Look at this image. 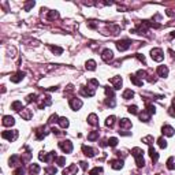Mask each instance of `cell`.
Listing matches in <instances>:
<instances>
[{
    "label": "cell",
    "instance_id": "cell-1",
    "mask_svg": "<svg viewBox=\"0 0 175 175\" xmlns=\"http://www.w3.org/2000/svg\"><path fill=\"white\" fill-rule=\"evenodd\" d=\"M142 153H144V151L141 148H134V149L131 151V155L135 157V163H137L138 167H144V166H145V160H144V157H142Z\"/></svg>",
    "mask_w": 175,
    "mask_h": 175
},
{
    "label": "cell",
    "instance_id": "cell-2",
    "mask_svg": "<svg viewBox=\"0 0 175 175\" xmlns=\"http://www.w3.org/2000/svg\"><path fill=\"white\" fill-rule=\"evenodd\" d=\"M151 56L152 59L155 60V62H161V60L164 59V53L163 51L160 49V48H153L151 51Z\"/></svg>",
    "mask_w": 175,
    "mask_h": 175
},
{
    "label": "cell",
    "instance_id": "cell-3",
    "mask_svg": "<svg viewBox=\"0 0 175 175\" xmlns=\"http://www.w3.org/2000/svg\"><path fill=\"white\" fill-rule=\"evenodd\" d=\"M1 137L8 139V141L11 142V141H15V139L18 138V131L16 130H6L1 133Z\"/></svg>",
    "mask_w": 175,
    "mask_h": 175
},
{
    "label": "cell",
    "instance_id": "cell-4",
    "mask_svg": "<svg viewBox=\"0 0 175 175\" xmlns=\"http://www.w3.org/2000/svg\"><path fill=\"white\" fill-rule=\"evenodd\" d=\"M130 47H131V41L127 40V38H124V40H119L118 43H116V48H118L120 52L127 51Z\"/></svg>",
    "mask_w": 175,
    "mask_h": 175
},
{
    "label": "cell",
    "instance_id": "cell-5",
    "mask_svg": "<svg viewBox=\"0 0 175 175\" xmlns=\"http://www.w3.org/2000/svg\"><path fill=\"white\" fill-rule=\"evenodd\" d=\"M59 148L63 152H66V153L73 152V144H71V141H68V139H66V141H60V142H59Z\"/></svg>",
    "mask_w": 175,
    "mask_h": 175
},
{
    "label": "cell",
    "instance_id": "cell-6",
    "mask_svg": "<svg viewBox=\"0 0 175 175\" xmlns=\"http://www.w3.org/2000/svg\"><path fill=\"white\" fill-rule=\"evenodd\" d=\"M101 59H103L105 63L112 62V59H114V53H112V51L110 49V48H107V49H104V51L101 52Z\"/></svg>",
    "mask_w": 175,
    "mask_h": 175
},
{
    "label": "cell",
    "instance_id": "cell-7",
    "mask_svg": "<svg viewBox=\"0 0 175 175\" xmlns=\"http://www.w3.org/2000/svg\"><path fill=\"white\" fill-rule=\"evenodd\" d=\"M23 77H25L23 71H18V73H15V74H11V75H10V81L18 84V82H21V81L23 80Z\"/></svg>",
    "mask_w": 175,
    "mask_h": 175
},
{
    "label": "cell",
    "instance_id": "cell-8",
    "mask_svg": "<svg viewBox=\"0 0 175 175\" xmlns=\"http://www.w3.org/2000/svg\"><path fill=\"white\" fill-rule=\"evenodd\" d=\"M47 134H48V131H47V127H45V126H40L38 129H36V138L38 139V141L43 139Z\"/></svg>",
    "mask_w": 175,
    "mask_h": 175
},
{
    "label": "cell",
    "instance_id": "cell-9",
    "mask_svg": "<svg viewBox=\"0 0 175 175\" xmlns=\"http://www.w3.org/2000/svg\"><path fill=\"white\" fill-rule=\"evenodd\" d=\"M110 84H112L114 89H120V88H122V78H120L119 75L114 77V78L110 80Z\"/></svg>",
    "mask_w": 175,
    "mask_h": 175
},
{
    "label": "cell",
    "instance_id": "cell-10",
    "mask_svg": "<svg viewBox=\"0 0 175 175\" xmlns=\"http://www.w3.org/2000/svg\"><path fill=\"white\" fill-rule=\"evenodd\" d=\"M77 172H78V167H77L75 164H71L67 168H64L63 175H77Z\"/></svg>",
    "mask_w": 175,
    "mask_h": 175
},
{
    "label": "cell",
    "instance_id": "cell-11",
    "mask_svg": "<svg viewBox=\"0 0 175 175\" xmlns=\"http://www.w3.org/2000/svg\"><path fill=\"white\" fill-rule=\"evenodd\" d=\"M70 107L73 110H80L82 107V101L80 99H77V97H73V99H70Z\"/></svg>",
    "mask_w": 175,
    "mask_h": 175
},
{
    "label": "cell",
    "instance_id": "cell-12",
    "mask_svg": "<svg viewBox=\"0 0 175 175\" xmlns=\"http://www.w3.org/2000/svg\"><path fill=\"white\" fill-rule=\"evenodd\" d=\"M82 152H84V155L88 156V157H95V155H96L95 149H92L90 147H86V145H82Z\"/></svg>",
    "mask_w": 175,
    "mask_h": 175
},
{
    "label": "cell",
    "instance_id": "cell-13",
    "mask_svg": "<svg viewBox=\"0 0 175 175\" xmlns=\"http://www.w3.org/2000/svg\"><path fill=\"white\" fill-rule=\"evenodd\" d=\"M19 115L22 116L25 120H30V119H32V116H33V114H32V110H29V108H23V110L19 112Z\"/></svg>",
    "mask_w": 175,
    "mask_h": 175
},
{
    "label": "cell",
    "instance_id": "cell-14",
    "mask_svg": "<svg viewBox=\"0 0 175 175\" xmlns=\"http://www.w3.org/2000/svg\"><path fill=\"white\" fill-rule=\"evenodd\" d=\"M88 122H89V124L95 126V127H97V126H99V118H97V115H96V114H90V115L88 116Z\"/></svg>",
    "mask_w": 175,
    "mask_h": 175
},
{
    "label": "cell",
    "instance_id": "cell-15",
    "mask_svg": "<svg viewBox=\"0 0 175 175\" xmlns=\"http://www.w3.org/2000/svg\"><path fill=\"white\" fill-rule=\"evenodd\" d=\"M161 133H163L164 135H168V137H172L174 135V127H171V126H168V124H164L163 126V129H161Z\"/></svg>",
    "mask_w": 175,
    "mask_h": 175
},
{
    "label": "cell",
    "instance_id": "cell-16",
    "mask_svg": "<svg viewBox=\"0 0 175 175\" xmlns=\"http://www.w3.org/2000/svg\"><path fill=\"white\" fill-rule=\"evenodd\" d=\"M110 164H111V167L114 168V170H120V168L123 167V160H120V159L112 160Z\"/></svg>",
    "mask_w": 175,
    "mask_h": 175
},
{
    "label": "cell",
    "instance_id": "cell-17",
    "mask_svg": "<svg viewBox=\"0 0 175 175\" xmlns=\"http://www.w3.org/2000/svg\"><path fill=\"white\" fill-rule=\"evenodd\" d=\"M3 126H12V124L15 123V120H14V118L12 116H3Z\"/></svg>",
    "mask_w": 175,
    "mask_h": 175
},
{
    "label": "cell",
    "instance_id": "cell-18",
    "mask_svg": "<svg viewBox=\"0 0 175 175\" xmlns=\"http://www.w3.org/2000/svg\"><path fill=\"white\" fill-rule=\"evenodd\" d=\"M157 74H159V77H167L168 75V68L167 66H160L159 68H157Z\"/></svg>",
    "mask_w": 175,
    "mask_h": 175
},
{
    "label": "cell",
    "instance_id": "cell-19",
    "mask_svg": "<svg viewBox=\"0 0 175 175\" xmlns=\"http://www.w3.org/2000/svg\"><path fill=\"white\" fill-rule=\"evenodd\" d=\"M149 156H151V159L153 160V163H156L157 159H159V153L153 149V147H149Z\"/></svg>",
    "mask_w": 175,
    "mask_h": 175
},
{
    "label": "cell",
    "instance_id": "cell-20",
    "mask_svg": "<svg viewBox=\"0 0 175 175\" xmlns=\"http://www.w3.org/2000/svg\"><path fill=\"white\" fill-rule=\"evenodd\" d=\"M38 172H40V166L38 164H32L29 167V174L30 175H37Z\"/></svg>",
    "mask_w": 175,
    "mask_h": 175
},
{
    "label": "cell",
    "instance_id": "cell-21",
    "mask_svg": "<svg viewBox=\"0 0 175 175\" xmlns=\"http://www.w3.org/2000/svg\"><path fill=\"white\" fill-rule=\"evenodd\" d=\"M130 81L134 85H137V86H142V85H144V81L142 80H138V77H137V75H131L130 77Z\"/></svg>",
    "mask_w": 175,
    "mask_h": 175
},
{
    "label": "cell",
    "instance_id": "cell-22",
    "mask_svg": "<svg viewBox=\"0 0 175 175\" xmlns=\"http://www.w3.org/2000/svg\"><path fill=\"white\" fill-rule=\"evenodd\" d=\"M133 96H134V92L131 90V89H126V90L123 92L122 97H123L124 100H129V99H133Z\"/></svg>",
    "mask_w": 175,
    "mask_h": 175
},
{
    "label": "cell",
    "instance_id": "cell-23",
    "mask_svg": "<svg viewBox=\"0 0 175 175\" xmlns=\"http://www.w3.org/2000/svg\"><path fill=\"white\" fill-rule=\"evenodd\" d=\"M167 168L168 170H175V157L174 156H171V157L167 160Z\"/></svg>",
    "mask_w": 175,
    "mask_h": 175
},
{
    "label": "cell",
    "instance_id": "cell-24",
    "mask_svg": "<svg viewBox=\"0 0 175 175\" xmlns=\"http://www.w3.org/2000/svg\"><path fill=\"white\" fill-rule=\"evenodd\" d=\"M59 126L62 129H66V127H68V119L67 118H59Z\"/></svg>",
    "mask_w": 175,
    "mask_h": 175
},
{
    "label": "cell",
    "instance_id": "cell-25",
    "mask_svg": "<svg viewBox=\"0 0 175 175\" xmlns=\"http://www.w3.org/2000/svg\"><path fill=\"white\" fill-rule=\"evenodd\" d=\"M49 49H51L55 55H62V53H63V48H60V47H53V45H49Z\"/></svg>",
    "mask_w": 175,
    "mask_h": 175
},
{
    "label": "cell",
    "instance_id": "cell-26",
    "mask_svg": "<svg viewBox=\"0 0 175 175\" xmlns=\"http://www.w3.org/2000/svg\"><path fill=\"white\" fill-rule=\"evenodd\" d=\"M11 110H14V111H21V110H22V101H14V103L11 104Z\"/></svg>",
    "mask_w": 175,
    "mask_h": 175
},
{
    "label": "cell",
    "instance_id": "cell-27",
    "mask_svg": "<svg viewBox=\"0 0 175 175\" xmlns=\"http://www.w3.org/2000/svg\"><path fill=\"white\" fill-rule=\"evenodd\" d=\"M115 120H116L115 116H108L107 120H105V124H107L108 127H112V126L115 124Z\"/></svg>",
    "mask_w": 175,
    "mask_h": 175
},
{
    "label": "cell",
    "instance_id": "cell-28",
    "mask_svg": "<svg viewBox=\"0 0 175 175\" xmlns=\"http://www.w3.org/2000/svg\"><path fill=\"white\" fill-rule=\"evenodd\" d=\"M58 16H59V12H58V11H51L49 14H48L47 19L48 21H53V19H56Z\"/></svg>",
    "mask_w": 175,
    "mask_h": 175
},
{
    "label": "cell",
    "instance_id": "cell-29",
    "mask_svg": "<svg viewBox=\"0 0 175 175\" xmlns=\"http://www.w3.org/2000/svg\"><path fill=\"white\" fill-rule=\"evenodd\" d=\"M86 68L88 70H90V71L96 70V62L95 60H89V62H86Z\"/></svg>",
    "mask_w": 175,
    "mask_h": 175
},
{
    "label": "cell",
    "instance_id": "cell-30",
    "mask_svg": "<svg viewBox=\"0 0 175 175\" xmlns=\"http://www.w3.org/2000/svg\"><path fill=\"white\" fill-rule=\"evenodd\" d=\"M99 138V131H92L90 134L88 135V139L89 141H95V139Z\"/></svg>",
    "mask_w": 175,
    "mask_h": 175
},
{
    "label": "cell",
    "instance_id": "cell-31",
    "mask_svg": "<svg viewBox=\"0 0 175 175\" xmlns=\"http://www.w3.org/2000/svg\"><path fill=\"white\" fill-rule=\"evenodd\" d=\"M142 141L145 144H148L149 147H152V144H153V141H155V138L152 137V135H148V137H145V138H142Z\"/></svg>",
    "mask_w": 175,
    "mask_h": 175
},
{
    "label": "cell",
    "instance_id": "cell-32",
    "mask_svg": "<svg viewBox=\"0 0 175 175\" xmlns=\"http://www.w3.org/2000/svg\"><path fill=\"white\" fill-rule=\"evenodd\" d=\"M157 144H159V147L160 148H167V141H166V139H164V137H160L159 139H157Z\"/></svg>",
    "mask_w": 175,
    "mask_h": 175
},
{
    "label": "cell",
    "instance_id": "cell-33",
    "mask_svg": "<svg viewBox=\"0 0 175 175\" xmlns=\"http://www.w3.org/2000/svg\"><path fill=\"white\" fill-rule=\"evenodd\" d=\"M103 172V168L101 167H96V168H93L90 172H89V175H100Z\"/></svg>",
    "mask_w": 175,
    "mask_h": 175
},
{
    "label": "cell",
    "instance_id": "cell-34",
    "mask_svg": "<svg viewBox=\"0 0 175 175\" xmlns=\"http://www.w3.org/2000/svg\"><path fill=\"white\" fill-rule=\"evenodd\" d=\"M108 145H110V147H116V145H118V138H115V137L108 138Z\"/></svg>",
    "mask_w": 175,
    "mask_h": 175
},
{
    "label": "cell",
    "instance_id": "cell-35",
    "mask_svg": "<svg viewBox=\"0 0 175 175\" xmlns=\"http://www.w3.org/2000/svg\"><path fill=\"white\" fill-rule=\"evenodd\" d=\"M129 112L133 114V115H137V114H138V107H137V105H130V107H129Z\"/></svg>",
    "mask_w": 175,
    "mask_h": 175
},
{
    "label": "cell",
    "instance_id": "cell-36",
    "mask_svg": "<svg viewBox=\"0 0 175 175\" xmlns=\"http://www.w3.org/2000/svg\"><path fill=\"white\" fill-rule=\"evenodd\" d=\"M45 172H47L48 175H55L56 174V168L55 167H47L45 168Z\"/></svg>",
    "mask_w": 175,
    "mask_h": 175
},
{
    "label": "cell",
    "instance_id": "cell-37",
    "mask_svg": "<svg viewBox=\"0 0 175 175\" xmlns=\"http://www.w3.org/2000/svg\"><path fill=\"white\" fill-rule=\"evenodd\" d=\"M56 163H58V166H64L66 164V157H56Z\"/></svg>",
    "mask_w": 175,
    "mask_h": 175
},
{
    "label": "cell",
    "instance_id": "cell-38",
    "mask_svg": "<svg viewBox=\"0 0 175 175\" xmlns=\"http://www.w3.org/2000/svg\"><path fill=\"white\" fill-rule=\"evenodd\" d=\"M81 167H82V170H84V171H86V168H88V163L86 161H81Z\"/></svg>",
    "mask_w": 175,
    "mask_h": 175
}]
</instances>
